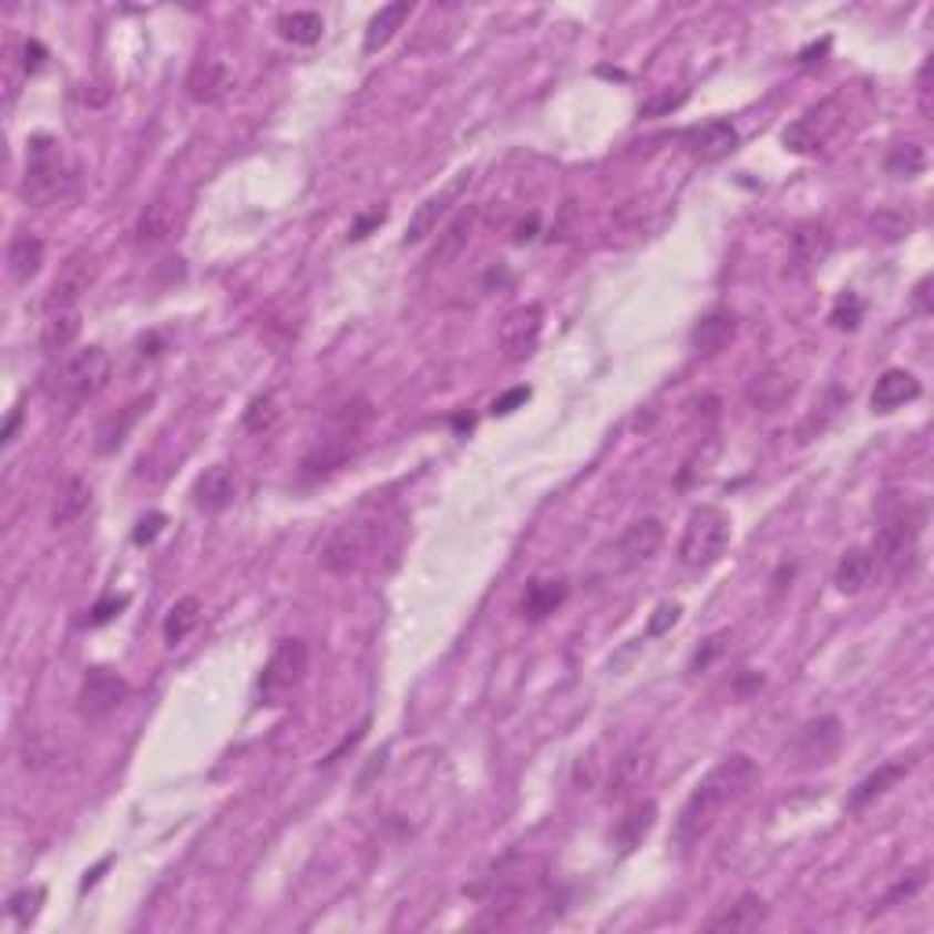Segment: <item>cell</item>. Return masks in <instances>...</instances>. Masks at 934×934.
I'll return each mask as SVG.
<instances>
[{"mask_svg": "<svg viewBox=\"0 0 934 934\" xmlns=\"http://www.w3.org/2000/svg\"><path fill=\"white\" fill-rule=\"evenodd\" d=\"M106 865H110V858H106V862H99V865L92 869V873L84 876V883H81V887H84V891H89V887H95V883H99V876H103V869H106Z\"/></svg>", "mask_w": 934, "mask_h": 934, "instance_id": "52", "label": "cell"}, {"mask_svg": "<svg viewBox=\"0 0 934 934\" xmlns=\"http://www.w3.org/2000/svg\"><path fill=\"white\" fill-rule=\"evenodd\" d=\"M81 307L73 310H55V315H48L44 321V332H41V347L48 355H59L66 351V347L81 336Z\"/></svg>", "mask_w": 934, "mask_h": 934, "instance_id": "36", "label": "cell"}, {"mask_svg": "<svg viewBox=\"0 0 934 934\" xmlns=\"http://www.w3.org/2000/svg\"><path fill=\"white\" fill-rule=\"evenodd\" d=\"M41 264H44V242L33 238V234H16L8 245V274L11 278H16L19 285H27L41 274Z\"/></svg>", "mask_w": 934, "mask_h": 934, "instance_id": "30", "label": "cell"}, {"mask_svg": "<svg viewBox=\"0 0 934 934\" xmlns=\"http://www.w3.org/2000/svg\"><path fill=\"white\" fill-rule=\"evenodd\" d=\"M654 774V752L650 745L635 741L632 749H625L614 759V770H609V796L620 800L635 789H643V781Z\"/></svg>", "mask_w": 934, "mask_h": 934, "instance_id": "17", "label": "cell"}, {"mask_svg": "<svg viewBox=\"0 0 934 934\" xmlns=\"http://www.w3.org/2000/svg\"><path fill=\"white\" fill-rule=\"evenodd\" d=\"M129 701V682H124L117 671L110 668H89L81 679V694H78V712L84 719H106L110 712Z\"/></svg>", "mask_w": 934, "mask_h": 934, "instance_id": "10", "label": "cell"}, {"mask_svg": "<svg viewBox=\"0 0 934 934\" xmlns=\"http://www.w3.org/2000/svg\"><path fill=\"white\" fill-rule=\"evenodd\" d=\"M234 89V73L223 59H202L194 62L191 78H186V95L202 106H216L223 95Z\"/></svg>", "mask_w": 934, "mask_h": 934, "instance_id": "18", "label": "cell"}, {"mask_svg": "<svg viewBox=\"0 0 934 934\" xmlns=\"http://www.w3.org/2000/svg\"><path fill=\"white\" fill-rule=\"evenodd\" d=\"M191 496H194L197 512H205V515L227 512L234 504V496H238V475H234V468H227V464H212L197 475Z\"/></svg>", "mask_w": 934, "mask_h": 934, "instance_id": "15", "label": "cell"}, {"mask_svg": "<svg viewBox=\"0 0 934 934\" xmlns=\"http://www.w3.org/2000/svg\"><path fill=\"white\" fill-rule=\"evenodd\" d=\"M362 738H366V723H362V727H358V730H355V738H343V741H340V749H332V752H329L326 759H321V763H326V767H332V763H336V759H340L343 752H351V749H355V745H358V741H362Z\"/></svg>", "mask_w": 934, "mask_h": 934, "instance_id": "50", "label": "cell"}, {"mask_svg": "<svg viewBox=\"0 0 934 934\" xmlns=\"http://www.w3.org/2000/svg\"><path fill=\"white\" fill-rule=\"evenodd\" d=\"M909 770H913V763L909 759H899V763H883L876 774H869L865 781H858V789L851 792V800H846V807L851 811H862V807H869L873 800H880L883 792L891 789V784H899Z\"/></svg>", "mask_w": 934, "mask_h": 934, "instance_id": "33", "label": "cell"}, {"mask_svg": "<svg viewBox=\"0 0 934 934\" xmlns=\"http://www.w3.org/2000/svg\"><path fill=\"white\" fill-rule=\"evenodd\" d=\"M829 44H832V41H829V37H825V41H821V44L807 48V52H803L800 59H803V62H814V55H825V52H829Z\"/></svg>", "mask_w": 934, "mask_h": 934, "instance_id": "53", "label": "cell"}, {"mask_svg": "<svg viewBox=\"0 0 934 934\" xmlns=\"http://www.w3.org/2000/svg\"><path fill=\"white\" fill-rule=\"evenodd\" d=\"M92 507V485L84 482V479H66L62 482V490H59V501L52 507V530H66L73 526L84 512Z\"/></svg>", "mask_w": 934, "mask_h": 934, "instance_id": "32", "label": "cell"}, {"mask_svg": "<svg viewBox=\"0 0 934 934\" xmlns=\"http://www.w3.org/2000/svg\"><path fill=\"white\" fill-rule=\"evenodd\" d=\"M756 778H759V770L749 756L738 752V756L719 759V763L694 784V792L687 796V803H682V811L676 818V832H671L676 846L690 851L694 843H701L708 832H712L719 814H723L730 803H738L756 784Z\"/></svg>", "mask_w": 934, "mask_h": 934, "instance_id": "1", "label": "cell"}, {"mask_svg": "<svg viewBox=\"0 0 934 934\" xmlns=\"http://www.w3.org/2000/svg\"><path fill=\"white\" fill-rule=\"evenodd\" d=\"M110 372H114L110 351L99 343H89L81 351H73L70 358H62L59 369L48 377V394H52V402L62 406H84L89 398H95L106 388Z\"/></svg>", "mask_w": 934, "mask_h": 934, "instance_id": "5", "label": "cell"}, {"mask_svg": "<svg viewBox=\"0 0 934 934\" xmlns=\"http://www.w3.org/2000/svg\"><path fill=\"white\" fill-rule=\"evenodd\" d=\"M767 920V902L759 894H741L738 902L727 905L723 913H716L705 924V931L712 934H741V931H756Z\"/></svg>", "mask_w": 934, "mask_h": 934, "instance_id": "23", "label": "cell"}, {"mask_svg": "<svg viewBox=\"0 0 934 934\" xmlns=\"http://www.w3.org/2000/svg\"><path fill=\"white\" fill-rule=\"evenodd\" d=\"M19 423H22V409H11V413H8V423H4V431H0V442H4V445L16 442Z\"/></svg>", "mask_w": 934, "mask_h": 934, "instance_id": "51", "label": "cell"}, {"mask_svg": "<svg viewBox=\"0 0 934 934\" xmlns=\"http://www.w3.org/2000/svg\"><path fill=\"white\" fill-rule=\"evenodd\" d=\"M146 406H151V398H135V402H129L124 409H117V413H110L103 423H99V431H95V453H103V456L117 453L121 445L129 442V434H132L135 423H140V417H143Z\"/></svg>", "mask_w": 934, "mask_h": 934, "instance_id": "25", "label": "cell"}, {"mask_svg": "<svg viewBox=\"0 0 934 934\" xmlns=\"http://www.w3.org/2000/svg\"><path fill=\"white\" fill-rule=\"evenodd\" d=\"M413 16V4L409 0H394V4H383L377 16L369 19V27H366V55H377L380 48H388L391 44V37L406 27V19Z\"/></svg>", "mask_w": 934, "mask_h": 934, "instance_id": "27", "label": "cell"}, {"mask_svg": "<svg viewBox=\"0 0 934 934\" xmlns=\"http://www.w3.org/2000/svg\"><path fill=\"white\" fill-rule=\"evenodd\" d=\"M924 883H927V873H924V869H916V873H909L905 880H899V883H894V887H891V894H887V899H883V902H880V905L873 909V913H883V909L899 905L902 899H913V894H916L920 887H924Z\"/></svg>", "mask_w": 934, "mask_h": 934, "instance_id": "42", "label": "cell"}, {"mask_svg": "<svg viewBox=\"0 0 934 934\" xmlns=\"http://www.w3.org/2000/svg\"><path fill=\"white\" fill-rule=\"evenodd\" d=\"M927 526V504L913 493H883V501L876 507V541H873V558L876 566H883L891 577L909 573L916 558V544L924 537Z\"/></svg>", "mask_w": 934, "mask_h": 934, "instance_id": "2", "label": "cell"}, {"mask_svg": "<svg viewBox=\"0 0 934 934\" xmlns=\"http://www.w3.org/2000/svg\"><path fill=\"white\" fill-rule=\"evenodd\" d=\"M566 599H569V584L563 577H537V581H530L526 592H522L519 614L526 620H547L555 609H563Z\"/></svg>", "mask_w": 934, "mask_h": 934, "instance_id": "22", "label": "cell"}, {"mask_svg": "<svg viewBox=\"0 0 934 934\" xmlns=\"http://www.w3.org/2000/svg\"><path fill=\"white\" fill-rule=\"evenodd\" d=\"M44 62H48V48H44L41 41H33V37H30V41L22 44V70H27L30 78H33V73H41V70H44Z\"/></svg>", "mask_w": 934, "mask_h": 934, "instance_id": "47", "label": "cell"}, {"mask_svg": "<svg viewBox=\"0 0 934 934\" xmlns=\"http://www.w3.org/2000/svg\"><path fill=\"white\" fill-rule=\"evenodd\" d=\"M927 289H931V278H924L916 285V300H920V310H931V304H927Z\"/></svg>", "mask_w": 934, "mask_h": 934, "instance_id": "54", "label": "cell"}, {"mask_svg": "<svg viewBox=\"0 0 934 934\" xmlns=\"http://www.w3.org/2000/svg\"><path fill=\"white\" fill-rule=\"evenodd\" d=\"M27 176H22V202L30 208H48L62 202L73 186V168L62 143H55L52 135H33L27 143Z\"/></svg>", "mask_w": 934, "mask_h": 934, "instance_id": "4", "label": "cell"}, {"mask_svg": "<svg viewBox=\"0 0 934 934\" xmlns=\"http://www.w3.org/2000/svg\"><path fill=\"white\" fill-rule=\"evenodd\" d=\"M920 394H924V388H920V380L913 377V372H909V369H887L876 380V388H873V409H876V413H894V409L916 402Z\"/></svg>", "mask_w": 934, "mask_h": 934, "instance_id": "24", "label": "cell"}, {"mask_svg": "<svg viewBox=\"0 0 934 934\" xmlns=\"http://www.w3.org/2000/svg\"><path fill=\"white\" fill-rule=\"evenodd\" d=\"M129 606V595H110V599H103L99 603L95 609H92V617H89V625L92 628H103V625H110V620H114L121 609Z\"/></svg>", "mask_w": 934, "mask_h": 934, "instance_id": "44", "label": "cell"}, {"mask_svg": "<svg viewBox=\"0 0 934 934\" xmlns=\"http://www.w3.org/2000/svg\"><path fill=\"white\" fill-rule=\"evenodd\" d=\"M679 143L687 146V154L694 161H701V165H716V161L730 157L733 151L741 146V135L733 129L730 121L716 117V121H705V124H694L679 135Z\"/></svg>", "mask_w": 934, "mask_h": 934, "instance_id": "12", "label": "cell"}, {"mask_svg": "<svg viewBox=\"0 0 934 934\" xmlns=\"http://www.w3.org/2000/svg\"><path fill=\"white\" fill-rule=\"evenodd\" d=\"M464 183H468V172H464V176H460L453 186H445L442 194H431L428 202H420V205H417L413 219H409V227H406V234H402V245H406V248H409V245L428 242L431 234L439 230L442 216H445V212H450V205L456 202V194L464 191Z\"/></svg>", "mask_w": 934, "mask_h": 934, "instance_id": "16", "label": "cell"}, {"mask_svg": "<svg viewBox=\"0 0 934 934\" xmlns=\"http://www.w3.org/2000/svg\"><path fill=\"white\" fill-rule=\"evenodd\" d=\"M873 573H876L873 552H865V547H851V552H843V558L837 563V588L843 595H858L873 584Z\"/></svg>", "mask_w": 934, "mask_h": 934, "instance_id": "31", "label": "cell"}, {"mask_svg": "<svg viewBox=\"0 0 934 934\" xmlns=\"http://www.w3.org/2000/svg\"><path fill=\"white\" fill-rule=\"evenodd\" d=\"M321 33H326V19H321L318 11H285V16L278 19V37L296 44V48L318 44Z\"/></svg>", "mask_w": 934, "mask_h": 934, "instance_id": "35", "label": "cell"}, {"mask_svg": "<svg viewBox=\"0 0 934 934\" xmlns=\"http://www.w3.org/2000/svg\"><path fill=\"white\" fill-rule=\"evenodd\" d=\"M197 620H202V599H197V595H183V599H176L165 617V643L168 646L183 643L186 635L197 628Z\"/></svg>", "mask_w": 934, "mask_h": 934, "instance_id": "37", "label": "cell"}, {"mask_svg": "<svg viewBox=\"0 0 934 934\" xmlns=\"http://www.w3.org/2000/svg\"><path fill=\"white\" fill-rule=\"evenodd\" d=\"M44 902V887H33V891H19L16 899L8 902V913L16 916L19 927H30V920L37 916V905Z\"/></svg>", "mask_w": 934, "mask_h": 934, "instance_id": "41", "label": "cell"}, {"mask_svg": "<svg viewBox=\"0 0 934 934\" xmlns=\"http://www.w3.org/2000/svg\"><path fill=\"white\" fill-rule=\"evenodd\" d=\"M471 230H475V208H464L445 223V230L439 234V248L431 253V264H450L471 242Z\"/></svg>", "mask_w": 934, "mask_h": 934, "instance_id": "34", "label": "cell"}, {"mask_svg": "<svg viewBox=\"0 0 934 934\" xmlns=\"http://www.w3.org/2000/svg\"><path fill=\"white\" fill-rule=\"evenodd\" d=\"M682 103H687V89H679V92H661V95L646 99V103L639 106V117H665V114H671V110H679Z\"/></svg>", "mask_w": 934, "mask_h": 934, "instance_id": "43", "label": "cell"}, {"mask_svg": "<svg viewBox=\"0 0 934 934\" xmlns=\"http://www.w3.org/2000/svg\"><path fill=\"white\" fill-rule=\"evenodd\" d=\"M657 825V803L654 800H639V803H632L628 807V814L617 821V846H620V854H632L635 846H639L646 837L654 832Z\"/></svg>", "mask_w": 934, "mask_h": 934, "instance_id": "29", "label": "cell"}, {"mask_svg": "<svg viewBox=\"0 0 934 934\" xmlns=\"http://www.w3.org/2000/svg\"><path fill=\"white\" fill-rule=\"evenodd\" d=\"M832 253V234L825 223H800L792 230V245H789V274L792 278H807L811 270H818Z\"/></svg>", "mask_w": 934, "mask_h": 934, "instance_id": "14", "label": "cell"}, {"mask_svg": "<svg viewBox=\"0 0 934 934\" xmlns=\"http://www.w3.org/2000/svg\"><path fill=\"white\" fill-rule=\"evenodd\" d=\"M733 332H738V318H733L730 310H712V315H705L694 326L690 343H694L697 355L712 358V355H719L733 340Z\"/></svg>", "mask_w": 934, "mask_h": 934, "instance_id": "26", "label": "cell"}, {"mask_svg": "<svg viewBox=\"0 0 934 934\" xmlns=\"http://www.w3.org/2000/svg\"><path fill=\"white\" fill-rule=\"evenodd\" d=\"M165 522H168V519L161 515V512L140 519V522H135V530H132V541H135V544H151V541H157V533L165 530Z\"/></svg>", "mask_w": 934, "mask_h": 934, "instance_id": "46", "label": "cell"}, {"mask_svg": "<svg viewBox=\"0 0 934 934\" xmlns=\"http://www.w3.org/2000/svg\"><path fill=\"white\" fill-rule=\"evenodd\" d=\"M530 402V388H515V391H507L501 394L493 402V417H507V413H515L519 406H526Z\"/></svg>", "mask_w": 934, "mask_h": 934, "instance_id": "48", "label": "cell"}, {"mask_svg": "<svg viewBox=\"0 0 934 934\" xmlns=\"http://www.w3.org/2000/svg\"><path fill=\"white\" fill-rule=\"evenodd\" d=\"M792 391H796V380L789 377V372L763 369V372H756V380L749 383V402L756 409H763V413H774V409H781L784 402H789Z\"/></svg>", "mask_w": 934, "mask_h": 934, "instance_id": "28", "label": "cell"}, {"mask_svg": "<svg viewBox=\"0 0 934 934\" xmlns=\"http://www.w3.org/2000/svg\"><path fill=\"white\" fill-rule=\"evenodd\" d=\"M307 665H310L307 643L296 639V635L281 639L270 650L264 671H259V701H264V705H281L285 697H289L304 682Z\"/></svg>", "mask_w": 934, "mask_h": 934, "instance_id": "7", "label": "cell"}, {"mask_svg": "<svg viewBox=\"0 0 934 934\" xmlns=\"http://www.w3.org/2000/svg\"><path fill=\"white\" fill-rule=\"evenodd\" d=\"M840 129V103L837 99H825L807 110L803 117H796L789 129L781 132V143L789 146L792 154H818L821 146L832 140V132Z\"/></svg>", "mask_w": 934, "mask_h": 934, "instance_id": "9", "label": "cell"}, {"mask_svg": "<svg viewBox=\"0 0 934 934\" xmlns=\"http://www.w3.org/2000/svg\"><path fill=\"white\" fill-rule=\"evenodd\" d=\"M383 219H388V208H372L369 216H362V219H358L355 227H351V238H355V242H358V238H366V234H369L372 227H380Z\"/></svg>", "mask_w": 934, "mask_h": 934, "instance_id": "49", "label": "cell"}, {"mask_svg": "<svg viewBox=\"0 0 934 934\" xmlns=\"http://www.w3.org/2000/svg\"><path fill=\"white\" fill-rule=\"evenodd\" d=\"M544 332V307L541 304H522L501 321V351L507 362H526L537 351Z\"/></svg>", "mask_w": 934, "mask_h": 934, "instance_id": "11", "label": "cell"}, {"mask_svg": "<svg viewBox=\"0 0 934 934\" xmlns=\"http://www.w3.org/2000/svg\"><path fill=\"white\" fill-rule=\"evenodd\" d=\"M661 544H665L661 519H639V522H632V526L625 530V537L617 541V555L625 566H639V563H646V558H654Z\"/></svg>", "mask_w": 934, "mask_h": 934, "instance_id": "20", "label": "cell"}, {"mask_svg": "<svg viewBox=\"0 0 934 934\" xmlns=\"http://www.w3.org/2000/svg\"><path fill=\"white\" fill-rule=\"evenodd\" d=\"M95 281V259L89 253H78L70 256L66 264H62L59 278L52 281V289H48V315H55V310H73L81 304V296L92 289Z\"/></svg>", "mask_w": 934, "mask_h": 934, "instance_id": "13", "label": "cell"}, {"mask_svg": "<svg viewBox=\"0 0 934 934\" xmlns=\"http://www.w3.org/2000/svg\"><path fill=\"white\" fill-rule=\"evenodd\" d=\"M179 223H183L179 208L172 205L168 197H157V202H151L140 212V219H135V227H132V238H135V245H161L179 230Z\"/></svg>", "mask_w": 934, "mask_h": 934, "instance_id": "19", "label": "cell"}, {"mask_svg": "<svg viewBox=\"0 0 934 934\" xmlns=\"http://www.w3.org/2000/svg\"><path fill=\"white\" fill-rule=\"evenodd\" d=\"M278 417H281L278 398H274V394H256L253 402H248V409H245V431L248 434H267V431H274Z\"/></svg>", "mask_w": 934, "mask_h": 934, "instance_id": "39", "label": "cell"}, {"mask_svg": "<svg viewBox=\"0 0 934 934\" xmlns=\"http://www.w3.org/2000/svg\"><path fill=\"white\" fill-rule=\"evenodd\" d=\"M730 515L723 507H697V512L687 519V526H682V537H679V558L682 566L690 569H708L716 566L719 558L727 555L730 547Z\"/></svg>", "mask_w": 934, "mask_h": 934, "instance_id": "6", "label": "cell"}, {"mask_svg": "<svg viewBox=\"0 0 934 934\" xmlns=\"http://www.w3.org/2000/svg\"><path fill=\"white\" fill-rule=\"evenodd\" d=\"M840 719L837 716H821L814 723H807L800 730V741H796V756L803 759V763H825L832 759V752L840 749Z\"/></svg>", "mask_w": 934, "mask_h": 934, "instance_id": "21", "label": "cell"}, {"mask_svg": "<svg viewBox=\"0 0 934 934\" xmlns=\"http://www.w3.org/2000/svg\"><path fill=\"white\" fill-rule=\"evenodd\" d=\"M887 172L891 176H899V179H913L920 176V172L927 168V154H924V146H916V143H902V146H894V151L887 154Z\"/></svg>", "mask_w": 934, "mask_h": 934, "instance_id": "38", "label": "cell"}, {"mask_svg": "<svg viewBox=\"0 0 934 934\" xmlns=\"http://www.w3.org/2000/svg\"><path fill=\"white\" fill-rule=\"evenodd\" d=\"M533 227H537V216H530V223H522V227H519V242L533 238Z\"/></svg>", "mask_w": 934, "mask_h": 934, "instance_id": "55", "label": "cell"}, {"mask_svg": "<svg viewBox=\"0 0 934 934\" xmlns=\"http://www.w3.org/2000/svg\"><path fill=\"white\" fill-rule=\"evenodd\" d=\"M369 423H372V406L366 402V398H355V402L336 409L300 460L304 479H326V475H332V471H340L347 460L362 450Z\"/></svg>", "mask_w": 934, "mask_h": 934, "instance_id": "3", "label": "cell"}, {"mask_svg": "<svg viewBox=\"0 0 934 934\" xmlns=\"http://www.w3.org/2000/svg\"><path fill=\"white\" fill-rule=\"evenodd\" d=\"M372 547V526L362 519H351V522H340V526H332L326 533V541H321V552H318V563L321 569L329 573H351L366 563Z\"/></svg>", "mask_w": 934, "mask_h": 934, "instance_id": "8", "label": "cell"}, {"mask_svg": "<svg viewBox=\"0 0 934 934\" xmlns=\"http://www.w3.org/2000/svg\"><path fill=\"white\" fill-rule=\"evenodd\" d=\"M679 614H682L679 603H661V606L654 609V617H650V635H665L668 628H676Z\"/></svg>", "mask_w": 934, "mask_h": 934, "instance_id": "45", "label": "cell"}, {"mask_svg": "<svg viewBox=\"0 0 934 934\" xmlns=\"http://www.w3.org/2000/svg\"><path fill=\"white\" fill-rule=\"evenodd\" d=\"M862 318H865V300L858 292H840L837 296V304H832V315H829V321L837 329H858L862 326Z\"/></svg>", "mask_w": 934, "mask_h": 934, "instance_id": "40", "label": "cell"}]
</instances>
